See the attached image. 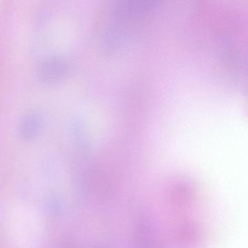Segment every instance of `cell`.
Here are the masks:
<instances>
[{
  "label": "cell",
  "mask_w": 248,
  "mask_h": 248,
  "mask_svg": "<svg viewBox=\"0 0 248 248\" xmlns=\"http://www.w3.org/2000/svg\"><path fill=\"white\" fill-rule=\"evenodd\" d=\"M65 63L59 59H51L42 65L40 78L44 82H53L59 80L64 75Z\"/></svg>",
  "instance_id": "cell-1"
},
{
  "label": "cell",
  "mask_w": 248,
  "mask_h": 248,
  "mask_svg": "<svg viewBox=\"0 0 248 248\" xmlns=\"http://www.w3.org/2000/svg\"><path fill=\"white\" fill-rule=\"evenodd\" d=\"M40 123V116L33 113L28 114L20 124V133L25 139H31L38 133Z\"/></svg>",
  "instance_id": "cell-2"
}]
</instances>
